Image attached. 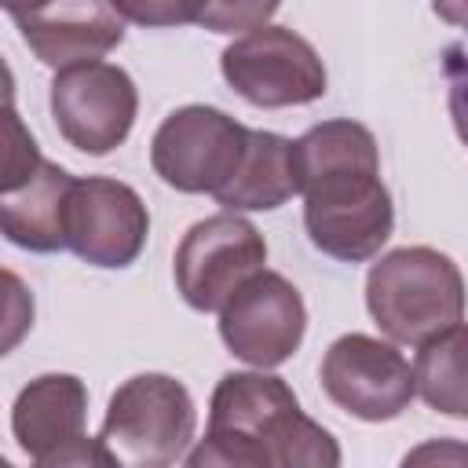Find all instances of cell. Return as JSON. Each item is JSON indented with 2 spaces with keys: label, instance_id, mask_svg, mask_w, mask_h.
Segmentation results:
<instances>
[{
  "label": "cell",
  "instance_id": "cell-1",
  "mask_svg": "<svg viewBox=\"0 0 468 468\" xmlns=\"http://www.w3.org/2000/svg\"><path fill=\"white\" fill-rule=\"evenodd\" d=\"M303 227L318 252L340 263L373 260L395 230V205L380 179V150L351 117L322 121L296 139Z\"/></svg>",
  "mask_w": 468,
  "mask_h": 468
},
{
  "label": "cell",
  "instance_id": "cell-2",
  "mask_svg": "<svg viewBox=\"0 0 468 468\" xmlns=\"http://www.w3.org/2000/svg\"><path fill=\"white\" fill-rule=\"evenodd\" d=\"M190 468H336V439L300 410L296 391L267 369L227 373L208 402L205 439L186 453Z\"/></svg>",
  "mask_w": 468,
  "mask_h": 468
},
{
  "label": "cell",
  "instance_id": "cell-3",
  "mask_svg": "<svg viewBox=\"0 0 468 468\" xmlns=\"http://www.w3.org/2000/svg\"><path fill=\"white\" fill-rule=\"evenodd\" d=\"M366 307L388 340L420 347L464 322V278L446 252L431 245H402L369 267Z\"/></svg>",
  "mask_w": 468,
  "mask_h": 468
},
{
  "label": "cell",
  "instance_id": "cell-4",
  "mask_svg": "<svg viewBox=\"0 0 468 468\" xmlns=\"http://www.w3.org/2000/svg\"><path fill=\"white\" fill-rule=\"evenodd\" d=\"M194 431L197 410L186 384L168 373H135L110 395L99 439L117 468H168L186 461Z\"/></svg>",
  "mask_w": 468,
  "mask_h": 468
},
{
  "label": "cell",
  "instance_id": "cell-5",
  "mask_svg": "<svg viewBox=\"0 0 468 468\" xmlns=\"http://www.w3.org/2000/svg\"><path fill=\"white\" fill-rule=\"evenodd\" d=\"M223 80L252 106H307L325 95V62L314 44L289 26H260L234 37L219 55Z\"/></svg>",
  "mask_w": 468,
  "mask_h": 468
},
{
  "label": "cell",
  "instance_id": "cell-6",
  "mask_svg": "<svg viewBox=\"0 0 468 468\" xmlns=\"http://www.w3.org/2000/svg\"><path fill=\"white\" fill-rule=\"evenodd\" d=\"M88 388L73 373H44L29 380L11 406L18 450L37 468H117L102 439L84 431Z\"/></svg>",
  "mask_w": 468,
  "mask_h": 468
},
{
  "label": "cell",
  "instance_id": "cell-7",
  "mask_svg": "<svg viewBox=\"0 0 468 468\" xmlns=\"http://www.w3.org/2000/svg\"><path fill=\"white\" fill-rule=\"evenodd\" d=\"M249 128L230 113L190 102L172 110L154 139H150V165L165 186L179 194H219L245 157Z\"/></svg>",
  "mask_w": 468,
  "mask_h": 468
},
{
  "label": "cell",
  "instance_id": "cell-8",
  "mask_svg": "<svg viewBox=\"0 0 468 468\" xmlns=\"http://www.w3.org/2000/svg\"><path fill=\"white\" fill-rule=\"evenodd\" d=\"M267 263L263 234L241 212H216L197 219L176 245L172 274L176 289L194 311H219L238 285H245Z\"/></svg>",
  "mask_w": 468,
  "mask_h": 468
},
{
  "label": "cell",
  "instance_id": "cell-9",
  "mask_svg": "<svg viewBox=\"0 0 468 468\" xmlns=\"http://www.w3.org/2000/svg\"><path fill=\"white\" fill-rule=\"evenodd\" d=\"M322 391L344 413L380 424L402 417L417 395V373L395 340H380L369 333H344L336 336L318 366Z\"/></svg>",
  "mask_w": 468,
  "mask_h": 468
},
{
  "label": "cell",
  "instance_id": "cell-10",
  "mask_svg": "<svg viewBox=\"0 0 468 468\" xmlns=\"http://www.w3.org/2000/svg\"><path fill=\"white\" fill-rule=\"evenodd\" d=\"M48 106L58 135L91 157L117 150L139 113V91L128 69L117 62H80L55 69Z\"/></svg>",
  "mask_w": 468,
  "mask_h": 468
},
{
  "label": "cell",
  "instance_id": "cell-11",
  "mask_svg": "<svg viewBox=\"0 0 468 468\" xmlns=\"http://www.w3.org/2000/svg\"><path fill=\"white\" fill-rule=\"evenodd\" d=\"M219 340L234 358L256 369H274L296 355L307 333V307L300 289L278 271H256L216 311Z\"/></svg>",
  "mask_w": 468,
  "mask_h": 468
},
{
  "label": "cell",
  "instance_id": "cell-12",
  "mask_svg": "<svg viewBox=\"0 0 468 468\" xmlns=\"http://www.w3.org/2000/svg\"><path fill=\"white\" fill-rule=\"evenodd\" d=\"M150 234V212L135 186L88 176L77 179L66 201V249L102 271H121L139 260Z\"/></svg>",
  "mask_w": 468,
  "mask_h": 468
},
{
  "label": "cell",
  "instance_id": "cell-13",
  "mask_svg": "<svg viewBox=\"0 0 468 468\" xmlns=\"http://www.w3.org/2000/svg\"><path fill=\"white\" fill-rule=\"evenodd\" d=\"M26 48L51 69L99 62L124 40V18L113 0H51L33 15L15 18Z\"/></svg>",
  "mask_w": 468,
  "mask_h": 468
},
{
  "label": "cell",
  "instance_id": "cell-14",
  "mask_svg": "<svg viewBox=\"0 0 468 468\" xmlns=\"http://www.w3.org/2000/svg\"><path fill=\"white\" fill-rule=\"evenodd\" d=\"M77 176L55 161H40L15 186H0V227L4 238L29 252L66 249V201Z\"/></svg>",
  "mask_w": 468,
  "mask_h": 468
},
{
  "label": "cell",
  "instance_id": "cell-15",
  "mask_svg": "<svg viewBox=\"0 0 468 468\" xmlns=\"http://www.w3.org/2000/svg\"><path fill=\"white\" fill-rule=\"evenodd\" d=\"M300 194L296 179V143L278 132L249 128L245 157L230 183L216 194L227 212H271Z\"/></svg>",
  "mask_w": 468,
  "mask_h": 468
},
{
  "label": "cell",
  "instance_id": "cell-16",
  "mask_svg": "<svg viewBox=\"0 0 468 468\" xmlns=\"http://www.w3.org/2000/svg\"><path fill=\"white\" fill-rule=\"evenodd\" d=\"M417 395L442 417L468 420V325L457 322L417 347Z\"/></svg>",
  "mask_w": 468,
  "mask_h": 468
},
{
  "label": "cell",
  "instance_id": "cell-17",
  "mask_svg": "<svg viewBox=\"0 0 468 468\" xmlns=\"http://www.w3.org/2000/svg\"><path fill=\"white\" fill-rule=\"evenodd\" d=\"M278 7H282V0H208L197 26H205L208 33L241 37L249 29L267 26Z\"/></svg>",
  "mask_w": 468,
  "mask_h": 468
},
{
  "label": "cell",
  "instance_id": "cell-18",
  "mask_svg": "<svg viewBox=\"0 0 468 468\" xmlns=\"http://www.w3.org/2000/svg\"><path fill=\"white\" fill-rule=\"evenodd\" d=\"M205 4L208 0H113V7L124 22H135V26H146V29L201 22Z\"/></svg>",
  "mask_w": 468,
  "mask_h": 468
},
{
  "label": "cell",
  "instance_id": "cell-19",
  "mask_svg": "<svg viewBox=\"0 0 468 468\" xmlns=\"http://www.w3.org/2000/svg\"><path fill=\"white\" fill-rule=\"evenodd\" d=\"M446 95H450V121L468 146V51L464 48H446Z\"/></svg>",
  "mask_w": 468,
  "mask_h": 468
},
{
  "label": "cell",
  "instance_id": "cell-20",
  "mask_svg": "<svg viewBox=\"0 0 468 468\" xmlns=\"http://www.w3.org/2000/svg\"><path fill=\"white\" fill-rule=\"evenodd\" d=\"M4 282H7V289H11V292H7V340H4V347L11 351V347L18 344V336H22V329L33 325V307H29L33 300H26L29 292L22 289V282H18L11 271L4 274Z\"/></svg>",
  "mask_w": 468,
  "mask_h": 468
},
{
  "label": "cell",
  "instance_id": "cell-21",
  "mask_svg": "<svg viewBox=\"0 0 468 468\" xmlns=\"http://www.w3.org/2000/svg\"><path fill=\"white\" fill-rule=\"evenodd\" d=\"M402 464H468V446L464 442H453V439L424 442V446L410 450L402 457Z\"/></svg>",
  "mask_w": 468,
  "mask_h": 468
},
{
  "label": "cell",
  "instance_id": "cell-22",
  "mask_svg": "<svg viewBox=\"0 0 468 468\" xmlns=\"http://www.w3.org/2000/svg\"><path fill=\"white\" fill-rule=\"evenodd\" d=\"M431 11H435L446 26L468 33V0H431Z\"/></svg>",
  "mask_w": 468,
  "mask_h": 468
},
{
  "label": "cell",
  "instance_id": "cell-23",
  "mask_svg": "<svg viewBox=\"0 0 468 468\" xmlns=\"http://www.w3.org/2000/svg\"><path fill=\"white\" fill-rule=\"evenodd\" d=\"M4 4V11L11 15V18H22V15H33V11H40L44 4H51V0H0Z\"/></svg>",
  "mask_w": 468,
  "mask_h": 468
}]
</instances>
